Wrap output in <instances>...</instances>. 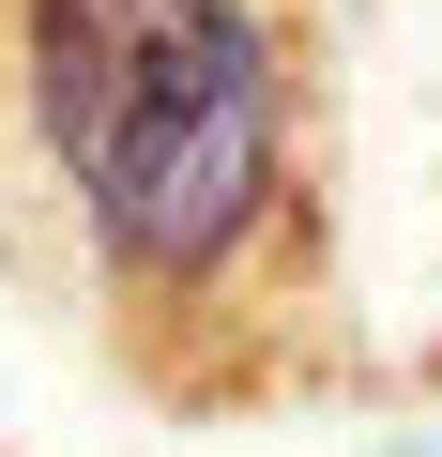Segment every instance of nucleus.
<instances>
[{
    "mask_svg": "<svg viewBox=\"0 0 442 457\" xmlns=\"http://www.w3.org/2000/svg\"><path fill=\"white\" fill-rule=\"evenodd\" d=\"M31 137L122 275H213L275 213L260 0H31Z\"/></svg>",
    "mask_w": 442,
    "mask_h": 457,
    "instance_id": "nucleus-1",
    "label": "nucleus"
}]
</instances>
